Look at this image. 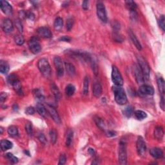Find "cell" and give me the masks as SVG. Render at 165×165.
<instances>
[{
    "instance_id": "obj_21",
    "label": "cell",
    "mask_w": 165,
    "mask_h": 165,
    "mask_svg": "<svg viewBox=\"0 0 165 165\" xmlns=\"http://www.w3.org/2000/svg\"><path fill=\"white\" fill-rule=\"evenodd\" d=\"M36 110H37L38 114L41 116H42V117H47L48 110L42 103H39L37 105H36Z\"/></svg>"
},
{
    "instance_id": "obj_41",
    "label": "cell",
    "mask_w": 165,
    "mask_h": 165,
    "mask_svg": "<svg viewBox=\"0 0 165 165\" xmlns=\"http://www.w3.org/2000/svg\"><path fill=\"white\" fill-rule=\"evenodd\" d=\"M74 23V20L72 17H69L66 21V29L67 30L70 31L72 29L73 25Z\"/></svg>"
},
{
    "instance_id": "obj_24",
    "label": "cell",
    "mask_w": 165,
    "mask_h": 165,
    "mask_svg": "<svg viewBox=\"0 0 165 165\" xmlns=\"http://www.w3.org/2000/svg\"><path fill=\"white\" fill-rule=\"evenodd\" d=\"M9 70H10V66L8 63L5 61L1 60L0 62V72L3 74H6L8 72Z\"/></svg>"
},
{
    "instance_id": "obj_40",
    "label": "cell",
    "mask_w": 165,
    "mask_h": 165,
    "mask_svg": "<svg viewBox=\"0 0 165 165\" xmlns=\"http://www.w3.org/2000/svg\"><path fill=\"white\" fill-rule=\"evenodd\" d=\"M159 25L161 27V29H162L163 32H164L165 30V18L164 15H161L160 16L159 19Z\"/></svg>"
},
{
    "instance_id": "obj_38",
    "label": "cell",
    "mask_w": 165,
    "mask_h": 165,
    "mask_svg": "<svg viewBox=\"0 0 165 165\" xmlns=\"http://www.w3.org/2000/svg\"><path fill=\"white\" fill-rule=\"evenodd\" d=\"M25 130L29 136H32L33 134L32 123L30 121H27L25 124Z\"/></svg>"
},
{
    "instance_id": "obj_27",
    "label": "cell",
    "mask_w": 165,
    "mask_h": 165,
    "mask_svg": "<svg viewBox=\"0 0 165 165\" xmlns=\"http://www.w3.org/2000/svg\"><path fill=\"white\" fill-rule=\"evenodd\" d=\"M73 137H74V132H73L72 130L69 129L66 133V142H65L66 146H68V147H69V146L72 144Z\"/></svg>"
},
{
    "instance_id": "obj_48",
    "label": "cell",
    "mask_w": 165,
    "mask_h": 165,
    "mask_svg": "<svg viewBox=\"0 0 165 165\" xmlns=\"http://www.w3.org/2000/svg\"><path fill=\"white\" fill-rule=\"evenodd\" d=\"M89 7V1H84L82 3V8L83 10H87Z\"/></svg>"
},
{
    "instance_id": "obj_7",
    "label": "cell",
    "mask_w": 165,
    "mask_h": 165,
    "mask_svg": "<svg viewBox=\"0 0 165 165\" xmlns=\"http://www.w3.org/2000/svg\"><path fill=\"white\" fill-rule=\"evenodd\" d=\"M28 45L30 50L34 54H38L41 50V46L39 43V39L36 37H32L28 41Z\"/></svg>"
},
{
    "instance_id": "obj_46",
    "label": "cell",
    "mask_w": 165,
    "mask_h": 165,
    "mask_svg": "<svg viewBox=\"0 0 165 165\" xmlns=\"http://www.w3.org/2000/svg\"><path fill=\"white\" fill-rule=\"evenodd\" d=\"M35 113V109L32 106H29V107L27 108L25 110V114L27 115H33Z\"/></svg>"
},
{
    "instance_id": "obj_14",
    "label": "cell",
    "mask_w": 165,
    "mask_h": 165,
    "mask_svg": "<svg viewBox=\"0 0 165 165\" xmlns=\"http://www.w3.org/2000/svg\"><path fill=\"white\" fill-rule=\"evenodd\" d=\"M139 91L141 94L145 96H153L154 94V89L152 87L148 85H141Z\"/></svg>"
},
{
    "instance_id": "obj_37",
    "label": "cell",
    "mask_w": 165,
    "mask_h": 165,
    "mask_svg": "<svg viewBox=\"0 0 165 165\" xmlns=\"http://www.w3.org/2000/svg\"><path fill=\"white\" fill-rule=\"evenodd\" d=\"M14 41L17 45H23L25 43V39L21 34H17L15 36Z\"/></svg>"
},
{
    "instance_id": "obj_53",
    "label": "cell",
    "mask_w": 165,
    "mask_h": 165,
    "mask_svg": "<svg viewBox=\"0 0 165 165\" xmlns=\"http://www.w3.org/2000/svg\"><path fill=\"white\" fill-rule=\"evenodd\" d=\"M88 151V153H89L91 155H94V154H95V151H94V150L92 148H89Z\"/></svg>"
},
{
    "instance_id": "obj_4",
    "label": "cell",
    "mask_w": 165,
    "mask_h": 165,
    "mask_svg": "<svg viewBox=\"0 0 165 165\" xmlns=\"http://www.w3.org/2000/svg\"><path fill=\"white\" fill-rule=\"evenodd\" d=\"M118 159L120 164L125 165L127 163V144L124 141H121L120 143L118 151Z\"/></svg>"
},
{
    "instance_id": "obj_11",
    "label": "cell",
    "mask_w": 165,
    "mask_h": 165,
    "mask_svg": "<svg viewBox=\"0 0 165 165\" xmlns=\"http://www.w3.org/2000/svg\"><path fill=\"white\" fill-rule=\"evenodd\" d=\"M133 70H134V76H135L136 80L138 84H143L145 82V78L143 76V73L141 72L140 67L138 65H134L133 67Z\"/></svg>"
},
{
    "instance_id": "obj_30",
    "label": "cell",
    "mask_w": 165,
    "mask_h": 165,
    "mask_svg": "<svg viewBox=\"0 0 165 165\" xmlns=\"http://www.w3.org/2000/svg\"><path fill=\"white\" fill-rule=\"evenodd\" d=\"M63 25V20L62 17H57L54 21V27L55 30H60L62 29Z\"/></svg>"
},
{
    "instance_id": "obj_23",
    "label": "cell",
    "mask_w": 165,
    "mask_h": 165,
    "mask_svg": "<svg viewBox=\"0 0 165 165\" xmlns=\"http://www.w3.org/2000/svg\"><path fill=\"white\" fill-rule=\"evenodd\" d=\"M154 137L157 140L161 141L164 137V130L163 127H157L154 130Z\"/></svg>"
},
{
    "instance_id": "obj_35",
    "label": "cell",
    "mask_w": 165,
    "mask_h": 165,
    "mask_svg": "<svg viewBox=\"0 0 165 165\" xmlns=\"http://www.w3.org/2000/svg\"><path fill=\"white\" fill-rule=\"evenodd\" d=\"M125 3H126L127 7L129 9L131 12L136 11L137 6L135 2L133 1H127L126 2H125Z\"/></svg>"
},
{
    "instance_id": "obj_9",
    "label": "cell",
    "mask_w": 165,
    "mask_h": 165,
    "mask_svg": "<svg viewBox=\"0 0 165 165\" xmlns=\"http://www.w3.org/2000/svg\"><path fill=\"white\" fill-rule=\"evenodd\" d=\"M136 148L137 154L141 157H145L146 152V145L144 139L141 136H139L136 142Z\"/></svg>"
},
{
    "instance_id": "obj_52",
    "label": "cell",
    "mask_w": 165,
    "mask_h": 165,
    "mask_svg": "<svg viewBox=\"0 0 165 165\" xmlns=\"http://www.w3.org/2000/svg\"><path fill=\"white\" fill-rule=\"evenodd\" d=\"M113 27H114V29L115 30H120V23L117 21H115V22L114 23V25H113Z\"/></svg>"
},
{
    "instance_id": "obj_2",
    "label": "cell",
    "mask_w": 165,
    "mask_h": 165,
    "mask_svg": "<svg viewBox=\"0 0 165 165\" xmlns=\"http://www.w3.org/2000/svg\"><path fill=\"white\" fill-rule=\"evenodd\" d=\"M38 69L42 75L46 78H49L51 75L52 70L49 63L45 58H41L38 62Z\"/></svg>"
},
{
    "instance_id": "obj_16",
    "label": "cell",
    "mask_w": 165,
    "mask_h": 165,
    "mask_svg": "<svg viewBox=\"0 0 165 165\" xmlns=\"http://www.w3.org/2000/svg\"><path fill=\"white\" fill-rule=\"evenodd\" d=\"M37 32L39 36L43 38H50L52 37V34L50 30L48 27H39L37 30Z\"/></svg>"
},
{
    "instance_id": "obj_54",
    "label": "cell",
    "mask_w": 165,
    "mask_h": 165,
    "mask_svg": "<svg viewBox=\"0 0 165 165\" xmlns=\"http://www.w3.org/2000/svg\"><path fill=\"white\" fill-rule=\"evenodd\" d=\"M0 130H1V134H3V128L2 127L0 128Z\"/></svg>"
},
{
    "instance_id": "obj_12",
    "label": "cell",
    "mask_w": 165,
    "mask_h": 165,
    "mask_svg": "<svg viewBox=\"0 0 165 165\" xmlns=\"http://www.w3.org/2000/svg\"><path fill=\"white\" fill-rule=\"evenodd\" d=\"M1 28L5 33H10L13 31L14 24L10 19L5 18L2 20Z\"/></svg>"
},
{
    "instance_id": "obj_32",
    "label": "cell",
    "mask_w": 165,
    "mask_h": 165,
    "mask_svg": "<svg viewBox=\"0 0 165 165\" xmlns=\"http://www.w3.org/2000/svg\"><path fill=\"white\" fill-rule=\"evenodd\" d=\"M49 136H50V141L51 143L52 144H56V143L57 141V131L54 129V128H52L50 130L49 132Z\"/></svg>"
},
{
    "instance_id": "obj_47",
    "label": "cell",
    "mask_w": 165,
    "mask_h": 165,
    "mask_svg": "<svg viewBox=\"0 0 165 165\" xmlns=\"http://www.w3.org/2000/svg\"><path fill=\"white\" fill-rule=\"evenodd\" d=\"M105 134L107 137H111L115 136L116 135V132H115V131H113V130H108L105 132Z\"/></svg>"
},
{
    "instance_id": "obj_44",
    "label": "cell",
    "mask_w": 165,
    "mask_h": 165,
    "mask_svg": "<svg viewBox=\"0 0 165 165\" xmlns=\"http://www.w3.org/2000/svg\"><path fill=\"white\" fill-rule=\"evenodd\" d=\"M38 139L39 141L41 142V143H42L43 145H46V143H47V139H46V137L45 136H44V134H39V136H38Z\"/></svg>"
},
{
    "instance_id": "obj_3",
    "label": "cell",
    "mask_w": 165,
    "mask_h": 165,
    "mask_svg": "<svg viewBox=\"0 0 165 165\" xmlns=\"http://www.w3.org/2000/svg\"><path fill=\"white\" fill-rule=\"evenodd\" d=\"M137 59L138 62V65L141 70L143 76H144L145 80L148 81L150 79V68L148 63L142 56H137Z\"/></svg>"
},
{
    "instance_id": "obj_20",
    "label": "cell",
    "mask_w": 165,
    "mask_h": 165,
    "mask_svg": "<svg viewBox=\"0 0 165 165\" xmlns=\"http://www.w3.org/2000/svg\"><path fill=\"white\" fill-rule=\"evenodd\" d=\"M129 36L130 37L131 40H132L134 45H135V47H136L137 49L138 50H141L142 46H141V45L139 41L138 40V39L137 38L136 36L134 34L132 30H130V31H129Z\"/></svg>"
},
{
    "instance_id": "obj_45",
    "label": "cell",
    "mask_w": 165,
    "mask_h": 165,
    "mask_svg": "<svg viewBox=\"0 0 165 165\" xmlns=\"http://www.w3.org/2000/svg\"><path fill=\"white\" fill-rule=\"evenodd\" d=\"M66 161V155L65 154H61L59 157V163H58V164H60V165H63L64 164H65Z\"/></svg>"
},
{
    "instance_id": "obj_36",
    "label": "cell",
    "mask_w": 165,
    "mask_h": 165,
    "mask_svg": "<svg viewBox=\"0 0 165 165\" xmlns=\"http://www.w3.org/2000/svg\"><path fill=\"white\" fill-rule=\"evenodd\" d=\"M134 114V108L132 106H128L123 111V114L127 117H130Z\"/></svg>"
},
{
    "instance_id": "obj_39",
    "label": "cell",
    "mask_w": 165,
    "mask_h": 165,
    "mask_svg": "<svg viewBox=\"0 0 165 165\" xmlns=\"http://www.w3.org/2000/svg\"><path fill=\"white\" fill-rule=\"evenodd\" d=\"M6 157H7L8 159L13 164H16L18 162V158L16 157V156H14V155L13 154H11V153H7V154H6Z\"/></svg>"
},
{
    "instance_id": "obj_1",
    "label": "cell",
    "mask_w": 165,
    "mask_h": 165,
    "mask_svg": "<svg viewBox=\"0 0 165 165\" xmlns=\"http://www.w3.org/2000/svg\"><path fill=\"white\" fill-rule=\"evenodd\" d=\"M114 93L115 101L118 105H124L128 102V99L126 93L123 88L120 86H115L114 87Z\"/></svg>"
},
{
    "instance_id": "obj_10",
    "label": "cell",
    "mask_w": 165,
    "mask_h": 165,
    "mask_svg": "<svg viewBox=\"0 0 165 165\" xmlns=\"http://www.w3.org/2000/svg\"><path fill=\"white\" fill-rule=\"evenodd\" d=\"M54 64L56 67V73L58 77H62L64 74V68L63 66V62L61 57L56 56L54 58Z\"/></svg>"
},
{
    "instance_id": "obj_26",
    "label": "cell",
    "mask_w": 165,
    "mask_h": 165,
    "mask_svg": "<svg viewBox=\"0 0 165 165\" xmlns=\"http://www.w3.org/2000/svg\"><path fill=\"white\" fill-rule=\"evenodd\" d=\"M50 89L55 97V99H56V100H59L61 97V94H60V92H59V88H58V87L52 82V83L50 85Z\"/></svg>"
},
{
    "instance_id": "obj_34",
    "label": "cell",
    "mask_w": 165,
    "mask_h": 165,
    "mask_svg": "<svg viewBox=\"0 0 165 165\" xmlns=\"http://www.w3.org/2000/svg\"><path fill=\"white\" fill-rule=\"evenodd\" d=\"M88 87H89V79L87 76H85L83 81V88H82V92L84 95H87L88 93Z\"/></svg>"
},
{
    "instance_id": "obj_49",
    "label": "cell",
    "mask_w": 165,
    "mask_h": 165,
    "mask_svg": "<svg viewBox=\"0 0 165 165\" xmlns=\"http://www.w3.org/2000/svg\"><path fill=\"white\" fill-rule=\"evenodd\" d=\"M7 97V94L5 92H1V96H0V100H1V103H3L4 101H5Z\"/></svg>"
},
{
    "instance_id": "obj_19",
    "label": "cell",
    "mask_w": 165,
    "mask_h": 165,
    "mask_svg": "<svg viewBox=\"0 0 165 165\" xmlns=\"http://www.w3.org/2000/svg\"><path fill=\"white\" fill-rule=\"evenodd\" d=\"M102 87L99 82H95L93 85V95L96 97H99L102 94Z\"/></svg>"
},
{
    "instance_id": "obj_43",
    "label": "cell",
    "mask_w": 165,
    "mask_h": 165,
    "mask_svg": "<svg viewBox=\"0 0 165 165\" xmlns=\"http://www.w3.org/2000/svg\"><path fill=\"white\" fill-rule=\"evenodd\" d=\"M15 25H16L17 29L19 30L20 32H23V26H22V23H21L20 20H15Z\"/></svg>"
},
{
    "instance_id": "obj_29",
    "label": "cell",
    "mask_w": 165,
    "mask_h": 165,
    "mask_svg": "<svg viewBox=\"0 0 165 165\" xmlns=\"http://www.w3.org/2000/svg\"><path fill=\"white\" fill-rule=\"evenodd\" d=\"M7 132L9 136L12 137H16L18 136V129L17 127L14 126V125H12V126L9 127L8 128Z\"/></svg>"
},
{
    "instance_id": "obj_13",
    "label": "cell",
    "mask_w": 165,
    "mask_h": 165,
    "mask_svg": "<svg viewBox=\"0 0 165 165\" xmlns=\"http://www.w3.org/2000/svg\"><path fill=\"white\" fill-rule=\"evenodd\" d=\"M47 109L48 110V114H50L51 117L52 118V120H54L55 123L57 124H60L62 121H61L60 117H59V114H58L57 112L56 111V110L55 109L53 106H50V105H47Z\"/></svg>"
},
{
    "instance_id": "obj_22",
    "label": "cell",
    "mask_w": 165,
    "mask_h": 165,
    "mask_svg": "<svg viewBox=\"0 0 165 165\" xmlns=\"http://www.w3.org/2000/svg\"><path fill=\"white\" fill-rule=\"evenodd\" d=\"M0 146H1V149L2 150V151H6L7 150L13 148V144L10 141L3 139L1 140V142H0Z\"/></svg>"
},
{
    "instance_id": "obj_28",
    "label": "cell",
    "mask_w": 165,
    "mask_h": 165,
    "mask_svg": "<svg viewBox=\"0 0 165 165\" xmlns=\"http://www.w3.org/2000/svg\"><path fill=\"white\" fill-rule=\"evenodd\" d=\"M94 120L97 127L99 128L101 130H105V124L101 118L98 117V116H96V117H94Z\"/></svg>"
},
{
    "instance_id": "obj_6",
    "label": "cell",
    "mask_w": 165,
    "mask_h": 165,
    "mask_svg": "<svg viewBox=\"0 0 165 165\" xmlns=\"http://www.w3.org/2000/svg\"><path fill=\"white\" fill-rule=\"evenodd\" d=\"M112 80L115 86L121 87L123 85V79L117 67L113 65L112 69Z\"/></svg>"
},
{
    "instance_id": "obj_25",
    "label": "cell",
    "mask_w": 165,
    "mask_h": 165,
    "mask_svg": "<svg viewBox=\"0 0 165 165\" xmlns=\"http://www.w3.org/2000/svg\"><path fill=\"white\" fill-rule=\"evenodd\" d=\"M65 67L67 74H68L69 76H74L76 74V69L72 64L70 63H65Z\"/></svg>"
},
{
    "instance_id": "obj_18",
    "label": "cell",
    "mask_w": 165,
    "mask_h": 165,
    "mask_svg": "<svg viewBox=\"0 0 165 165\" xmlns=\"http://www.w3.org/2000/svg\"><path fill=\"white\" fill-rule=\"evenodd\" d=\"M157 83L159 91L161 94V96H164L165 82L164 79L162 77H158L157 78Z\"/></svg>"
},
{
    "instance_id": "obj_51",
    "label": "cell",
    "mask_w": 165,
    "mask_h": 165,
    "mask_svg": "<svg viewBox=\"0 0 165 165\" xmlns=\"http://www.w3.org/2000/svg\"><path fill=\"white\" fill-rule=\"evenodd\" d=\"M25 14H26V17L29 18V19L32 20L34 19V15L32 13H30V12H27V13H25Z\"/></svg>"
},
{
    "instance_id": "obj_5",
    "label": "cell",
    "mask_w": 165,
    "mask_h": 165,
    "mask_svg": "<svg viewBox=\"0 0 165 165\" xmlns=\"http://www.w3.org/2000/svg\"><path fill=\"white\" fill-rule=\"evenodd\" d=\"M7 82L8 83L13 86V88H14V90L16 91V92L18 94H22V90H21V82L19 78H18L16 74H10L7 77Z\"/></svg>"
},
{
    "instance_id": "obj_33",
    "label": "cell",
    "mask_w": 165,
    "mask_h": 165,
    "mask_svg": "<svg viewBox=\"0 0 165 165\" xmlns=\"http://www.w3.org/2000/svg\"><path fill=\"white\" fill-rule=\"evenodd\" d=\"M134 115H135V117L138 120H143L147 117V114H146V113L142 110L136 111L134 112Z\"/></svg>"
},
{
    "instance_id": "obj_31",
    "label": "cell",
    "mask_w": 165,
    "mask_h": 165,
    "mask_svg": "<svg viewBox=\"0 0 165 165\" xmlns=\"http://www.w3.org/2000/svg\"><path fill=\"white\" fill-rule=\"evenodd\" d=\"M75 91H76V88L73 85L69 84L66 87L65 93L66 96H68L69 97L73 96L75 93Z\"/></svg>"
},
{
    "instance_id": "obj_15",
    "label": "cell",
    "mask_w": 165,
    "mask_h": 165,
    "mask_svg": "<svg viewBox=\"0 0 165 165\" xmlns=\"http://www.w3.org/2000/svg\"><path fill=\"white\" fill-rule=\"evenodd\" d=\"M0 8H1L3 13L7 15H10L13 14V7L10 5V3L7 1H3L1 0L0 1Z\"/></svg>"
},
{
    "instance_id": "obj_8",
    "label": "cell",
    "mask_w": 165,
    "mask_h": 165,
    "mask_svg": "<svg viewBox=\"0 0 165 165\" xmlns=\"http://www.w3.org/2000/svg\"><path fill=\"white\" fill-rule=\"evenodd\" d=\"M97 16L99 19L103 23L107 22V16H106V11L105 5L101 1H98L96 5Z\"/></svg>"
},
{
    "instance_id": "obj_42",
    "label": "cell",
    "mask_w": 165,
    "mask_h": 165,
    "mask_svg": "<svg viewBox=\"0 0 165 165\" xmlns=\"http://www.w3.org/2000/svg\"><path fill=\"white\" fill-rule=\"evenodd\" d=\"M34 96L36 97V98L39 100V101H43L44 100V96L43 95L42 93L40 92V90L37 89V90H35L34 92Z\"/></svg>"
},
{
    "instance_id": "obj_50",
    "label": "cell",
    "mask_w": 165,
    "mask_h": 165,
    "mask_svg": "<svg viewBox=\"0 0 165 165\" xmlns=\"http://www.w3.org/2000/svg\"><path fill=\"white\" fill-rule=\"evenodd\" d=\"M59 41H65V42H70V40H71V38H69V36H64L63 37H62L61 38H59Z\"/></svg>"
},
{
    "instance_id": "obj_17",
    "label": "cell",
    "mask_w": 165,
    "mask_h": 165,
    "mask_svg": "<svg viewBox=\"0 0 165 165\" xmlns=\"http://www.w3.org/2000/svg\"><path fill=\"white\" fill-rule=\"evenodd\" d=\"M150 154L155 159H161L163 157V152L161 148H153L150 150Z\"/></svg>"
}]
</instances>
